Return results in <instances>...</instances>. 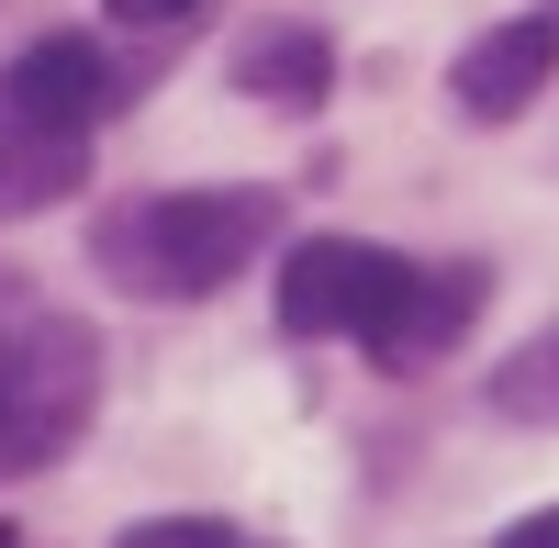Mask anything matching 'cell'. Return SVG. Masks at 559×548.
I'll return each instance as SVG.
<instances>
[{
	"label": "cell",
	"instance_id": "6da1fadb",
	"mask_svg": "<svg viewBox=\"0 0 559 548\" xmlns=\"http://www.w3.org/2000/svg\"><path fill=\"white\" fill-rule=\"evenodd\" d=\"M269 191H157V202H134L112 224V269L134 291H224L236 269L269 247Z\"/></svg>",
	"mask_w": 559,
	"mask_h": 548
},
{
	"label": "cell",
	"instance_id": "7a4b0ae2",
	"mask_svg": "<svg viewBox=\"0 0 559 548\" xmlns=\"http://www.w3.org/2000/svg\"><path fill=\"white\" fill-rule=\"evenodd\" d=\"M90 392H102V347L68 313H23L12 347H0V481L45 470L57 448L90 426Z\"/></svg>",
	"mask_w": 559,
	"mask_h": 548
},
{
	"label": "cell",
	"instance_id": "3957f363",
	"mask_svg": "<svg viewBox=\"0 0 559 548\" xmlns=\"http://www.w3.org/2000/svg\"><path fill=\"white\" fill-rule=\"evenodd\" d=\"M403 281H414V258H392V247L302 236L292 269H280V325H292V336H369V347H381Z\"/></svg>",
	"mask_w": 559,
	"mask_h": 548
},
{
	"label": "cell",
	"instance_id": "277c9868",
	"mask_svg": "<svg viewBox=\"0 0 559 548\" xmlns=\"http://www.w3.org/2000/svg\"><path fill=\"white\" fill-rule=\"evenodd\" d=\"M0 112L34 123V134H90L112 112V57L90 34H45V45H23V57L0 68Z\"/></svg>",
	"mask_w": 559,
	"mask_h": 548
},
{
	"label": "cell",
	"instance_id": "5b68a950",
	"mask_svg": "<svg viewBox=\"0 0 559 548\" xmlns=\"http://www.w3.org/2000/svg\"><path fill=\"white\" fill-rule=\"evenodd\" d=\"M548 68H559V23H492L471 57H459V112L471 123H515L537 90H548Z\"/></svg>",
	"mask_w": 559,
	"mask_h": 548
},
{
	"label": "cell",
	"instance_id": "8992f818",
	"mask_svg": "<svg viewBox=\"0 0 559 548\" xmlns=\"http://www.w3.org/2000/svg\"><path fill=\"white\" fill-rule=\"evenodd\" d=\"M481 269L471 258H459V269H414V281H403V302H392V325H381V358H392V370H414V358H437V347H459V336H471V313H481Z\"/></svg>",
	"mask_w": 559,
	"mask_h": 548
},
{
	"label": "cell",
	"instance_id": "52a82bcc",
	"mask_svg": "<svg viewBox=\"0 0 559 548\" xmlns=\"http://www.w3.org/2000/svg\"><path fill=\"white\" fill-rule=\"evenodd\" d=\"M68 191H90V134H34V123L0 112V224L57 213Z\"/></svg>",
	"mask_w": 559,
	"mask_h": 548
},
{
	"label": "cell",
	"instance_id": "ba28073f",
	"mask_svg": "<svg viewBox=\"0 0 559 548\" xmlns=\"http://www.w3.org/2000/svg\"><path fill=\"white\" fill-rule=\"evenodd\" d=\"M324 79H336V45H324L313 23H269V34L236 45V90H258V102H280V112L324 102Z\"/></svg>",
	"mask_w": 559,
	"mask_h": 548
},
{
	"label": "cell",
	"instance_id": "9c48e42d",
	"mask_svg": "<svg viewBox=\"0 0 559 548\" xmlns=\"http://www.w3.org/2000/svg\"><path fill=\"white\" fill-rule=\"evenodd\" d=\"M492 415H515V426H559V325L526 336V347L492 370Z\"/></svg>",
	"mask_w": 559,
	"mask_h": 548
},
{
	"label": "cell",
	"instance_id": "30bf717a",
	"mask_svg": "<svg viewBox=\"0 0 559 548\" xmlns=\"http://www.w3.org/2000/svg\"><path fill=\"white\" fill-rule=\"evenodd\" d=\"M112 548H236V526H224V515H146V526H123Z\"/></svg>",
	"mask_w": 559,
	"mask_h": 548
},
{
	"label": "cell",
	"instance_id": "8fae6325",
	"mask_svg": "<svg viewBox=\"0 0 559 548\" xmlns=\"http://www.w3.org/2000/svg\"><path fill=\"white\" fill-rule=\"evenodd\" d=\"M492 548H559V504H537V515H515V526H503Z\"/></svg>",
	"mask_w": 559,
	"mask_h": 548
},
{
	"label": "cell",
	"instance_id": "7c38bea8",
	"mask_svg": "<svg viewBox=\"0 0 559 548\" xmlns=\"http://www.w3.org/2000/svg\"><path fill=\"white\" fill-rule=\"evenodd\" d=\"M112 12H123V23H179L191 0H112Z\"/></svg>",
	"mask_w": 559,
	"mask_h": 548
},
{
	"label": "cell",
	"instance_id": "4fadbf2b",
	"mask_svg": "<svg viewBox=\"0 0 559 548\" xmlns=\"http://www.w3.org/2000/svg\"><path fill=\"white\" fill-rule=\"evenodd\" d=\"M12 325H23V313H12V302H0V347H12Z\"/></svg>",
	"mask_w": 559,
	"mask_h": 548
},
{
	"label": "cell",
	"instance_id": "5bb4252c",
	"mask_svg": "<svg viewBox=\"0 0 559 548\" xmlns=\"http://www.w3.org/2000/svg\"><path fill=\"white\" fill-rule=\"evenodd\" d=\"M236 548H247V537H236Z\"/></svg>",
	"mask_w": 559,
	"mask_h": 548
}]
</instances>
